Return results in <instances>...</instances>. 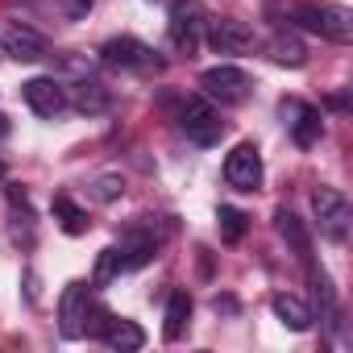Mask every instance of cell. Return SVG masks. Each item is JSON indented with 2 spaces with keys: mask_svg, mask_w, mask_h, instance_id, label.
I'll return each instance as SVG.
<instances>
[{
  "mask_svg": "<svg viewBox=\"0 0 353 353\" xmlns=\"http://www.w3.org/2000/svg\"><path fill=\"white\" fill-rule=\"evenodd\" d=\"M283 117H291L287 125H291V137L299 141V145H316L320 141V133H324V125H320V112L312 108V104H299V100H283V108H279Z\"/></svg>",
  "mask_w": 353,
  "mask_h": 353,
  "instance_id": "7c38bea8",
  "label": "cell"
},
{
  "mask_svg": "<svg viewBox=\"0 0 353 353\" xmlns=\"http://www.w3.org/2000/svg\"><path fill=\"white\" fill-rule=\"evenodd\" d=\"M204 42L212 50H221V54H241V50L254 46V30L245 21H237V17H212L204 26Z\"/></svg>",
  "mask_w": 353,
  "mask_h": 353,
  "instance_id": "9c48e42d",
  "label": "cell"
},
{
  "mask_svg": "<svg viewBox=\"0 0 353 353\" xmlns=\"http://www.w3.org/2000/svg\"><path fill=\"white\" fill-rule=\"evenodd\" d=\"M200 88H204L208 100H221V104H245L250 92H254V79H250L241 67L221 63V67H208V71L200 75Z\"/></svg>",
  "mask_w": 353,
  "mask_h": 353,
  "instance_id": "277c9868",
  "label": "cell"
},
{
  "mask_svg": "<svg viewBox=\"0 0 353 353\" xmlns=\"http://www.w3.org/2000/svg\"><path fill=\"white\" fill-rule=\"evenodd\" d=\"M270 307H274V316L291 328V332H307L312 328V307L299 299V295H287V291H279L274 299H270Z\"/></svg>",
  "mask_w": 353,
  "mask_h": 353,
  "instance_id": "4fadbf2b",
  "label": "cell"
},
{
  "mask_svg": "<svg viewBox=\"0 0 353 353\" xmlns=\"http://www.w3.org/2000/svg\"><path fill=\"white\" fill-rule=\"evenodd\" d=\"M0 46H5V59H17V63H38L50 54V42L26 26V21H5V30H0Z\"/></svg>",
  "mask_w": 353,
  "mask_h": 353,
  "instance_id": "ba28073f",
  "label": "cell"
},
{
  "mask_svg": "<svg viewBox=\"0 0 353 353\" xmlns=\"http://www.w3.org/2000/svg\"><path fill=\"white\" fill-rule=\"evenodd\" d=\"M5 133H9V121H5V117H0V137H5Z\"/></svg>",
  "mask_w": 353,
  "mask_h": 353,
  "instance_id": "484cf974",
  "label": "cell"
},
{
  "mask_svg": "<svg viewBox=\"0 0 353 353\" xmlns=\"http://www.w3.org/2000/svg\"><path fill=\"white\" fill-rule=\"evenodd\" d=\"M0 59H5V46H0Z\"/></svg>",
  "mask_w": 353,
  "mask_h": 353,
  "instance_id": "83f0119b",
  "label": "cell"
},
{
  "mask_svg": "<svg viewBox=\"0 0 353 353\" xmlns=\"http://www.w3.org/2000/svg\"><path fill=\"white\" fill-rule=\"evenodd\" d=\"M88 196H92L96 204H112V200H121V196H125V179H121L117 170H104V174H96V179H92Z\"/></svg>",
  "mask_w": 353,
  "mask_h": 353,
  "instance_id": "7402d4cb",
  "label": "cell"
},
{
  "mask_svg": "<svg viewBox=\"0 0 353 353\" xmlns=\"http://www.w3.org/2000/svg\"><path fill=\"white\" fill-rule=\"evenodd\" d=\"M88 307H92V299H88V287L83 283H67V291H63V303H59V328H63V336H83V324H88Z\"/></svg>",
  "mask_w": 353,
  "mask_h": 353,
  "instance_id": "8fae6325",
  "label": "cell"
},
{
  "mask_svg": "<svg viewBox=\"0 0 353 353\" xmlns=\"http://www.w3.org/2000/svg\"><path fill=\"white\" fill-rule=\"evenodd\" d=\"M241 237H245V212H237V208H221V241L237 245Z\"/></svg>",
  "mask_w": 353,
  "mask_h": 353,
  "instance_id": "cb8c5ba5",
  "label": "cell"
},
{
  "mask_svg": "<svg viewBox=\"0 0 353 353\" xmlns=\"http://www.w3.org/2000/svg\"><path fill=\"white\" fill-rule=\"evenodd\" d=\"M125 270V262H121V250L117 245H108V250H100V262H96V287H104V283H112L117 274Z\"/></svg>",
  "mask_w": 353,
  "mask_h": 353,
  "instance_id": "603a6c76",
  "label": "cell"
},
{
  "mask_svg": "<svg viewBox=\"0 0 353 353\" xmlns=\"http://www.w3.org/2000/svg\"><path fill=\"white\" fill-rule=\"evenodd\" d=\"M0 179H5V166H0Z\"/></svg>",
  "mask_w": 353,
  "mask_h": 353,
  "instance_id": "4316f807",
  "label": "cell"
},
{
  "mask_svg": "<svg viewBox=\"0 0 353 353\" xmlns=\"http://www.w3.org/2000/svg\"><path fill=\"white\" fill-rule=\"evenodd\" d=\"M21 96H26V104H30L38 117H59V112L67 108V92H63V83H59L54 75H34V79L21 88Z\"/></svg>",
  "mask_w": 353,
  "mask_h": 353,
  "instance_id": "30bf717a",
  "label": "cell"
},
{
  "mask_svg": "<svg viewBox=\"0 0 353 353\" xmlns=\"http://www.w3.org/2000/svg\"><path fill=\"white\" fill-rule=\"evenodd\" d=\"M274 229H279V237L307 262V254H312V241H307V229H303V221L295 216V212H287V208H279V216H274Z\"/></svg>",
  "mask_w": 353,
  "mask_h": 353,
  "instance_id": "ac0fdd59",
  "label": "cell"
},
{
  "mask_svg": "<svg viewBox=\"0 0 353 353\" xmlns=\"http://www.w3.org/2000/svg\"><path fill=\"white\" fill-rule=\"evenodd\" d=\"M179 129L196 141V145H216L225 133V121L216 112V104L208 96H188L179 104Z\"/></svg>",
  "mask_w": 353,
  "mask_h": 353,
  "instance_id": "3957f363",
  "label": "cell"
},
{
  "mask_svg": "<svg viewBox=\"0 0 353 353\" xmlns=\"http://www.w3.org/2000/svg\"><path fill=\"white\" fill-rule=\"evenodd\" d=\"M225 183L233 192H258L262 188V154L254 141L233 145V154L225 158Z\"/></svg>",
  "mask_w": 353,
  "mask_h": 353,
  "instance_id": "52a82bcc",
  "label": "cell"
},
{
  "mask_svg": "<svg viewBox=\"0 0 353 353\" xmlns=\"http://www.w3.org/2000/svg\"><path fill=\"white\" fill-rule=\"evenodd\" d=\"M312 287H316V299H320V320L328 324V328H336L341 324V307H336V291H332V279L320 270V266H312Z\"/></svg>",
  "mask_w": 353,
  "mask_h": 353,
  "instance_id": "ffe728a7",
  "label": "cell"
},
{
  "mask_svg": "<svg viewBox=\"0 0 353 353\" xmlns=\"http://www.w3.org/2000/svg\"><path fill=\"white\" fill-rule=\"evenodd\" d=\"M188 320H192V295H188V291H170V299H166V324H162V336H166V341H179V336H183V328H188Z\"/></svg>",
  "mask_w": 353,
  "mask_h": 353,
  "instance_id": "e0dca14e",
  "label": "cell"
},
{
  "mask_svg": "<svg viewBox=\"0 0 353 353\" xmlns=\"http://www.w3.org/2000/svg\"><path fill=\"white\" fill-rule=\"evenodd\" d=\"M92 5H96V0H54L59 17H67V21H83L92 13Z\"/></svg>",
  "mask_w": 353,
  "mask_h": 353,
  "instance_id": "d4e9b609",
  "label": "cell"
},
{
  "mask_svg": "<svg viewBox=\"0 0 353 353\" xmlns=\"http://www.w3.org/2000/svg\"><path fill=\"white\" fill-rule=\"evenodd\" d=\"M312 208H316L320 233H324L328 241H345V237H349L353 208H349L345 192H336V188H316V196H312Z\"/></svg>",
  "mask_w": 353,
  "mask_h": 353,
  "instance_id": "5b68a950",
  "label": "cell"
},
{
  "mask_svg": "<svg viewBox=\"0 0 353 353\" xmlns=\"http://www.w3.org/2000/svg\"><path fill=\"white\" fill-rule=\"evenodd\" d=\"M266 50H270V59H274L279 67H303V63H307V46H303L295 34H274Z\"/></svg>",
  "mask_w": 353,
  "mask_h": 353,
  "instance_id": "d6986e66",
  "label": "cell"
},
{
  "mask_svg": "<svg viewBox=\"0 0 353 353\" xmlns=\"http://www.w3.org/2000/svg\"><path fill=\"white\" fill-rule=\"evenodd\" d=\"M9 216H13V241L17 245H34V212H30V200L21 188H9Z\"/></svg>",
  "mask_w": 353,
  "mask_h": 353,
  "instance_id": "9a60e30c",
  "label": "cell"
},
{
  "mask_svg": "<svg viewBox=\"0 0 353 353\" xmlns=\"http://www.w3.org/2000/svg\"><path fill=\"white\" fill-rule=\"evenodd\" d=\"M54 216H59V225H63V233H71V237H79V233H88V212L71 200V196H54Z\"/></svg>",
  "mask_w": 353,
  "mask_h": 353,
  "instance_id": "44dd1931",
  "label": "cell"
},
{
  "mask_svg": "<svg viewBox=\"0 0 353 353\" xmlns=\"http://www.w3.org/2000/svg\"><path fill=\"white\" fill-rule=\"evenodd\" d=\"M108 88L100 83V79H79L75 83V92H71V104H75V112H83V117H100L104 108H108Z\"/></svg>",
  "mask_w": 353,
  "mask_h": 353,
  "instance_id": "5bb4252c",
  "label": "cell"
},
{
  "mask_svg": "<svg viewBox=\"0 0 353 353\" xmlns=\"http://www.w3.org/2000/svg\"><path fill=\"white\" fill-rule=\"evenodd\" d=\"M204 26H208V13H204L200 0H170L166 38H170V50L174 54L196 59V50L204 46Z\"/></svg>",
  "mask_w": 353,
  "mask_h": 353,
  "instance_id": "7a4b0ae2",
  "label": "cell"
},
{
  "mask_svg": "<svg viewBox=\"0 0 353 353\" xmlns=\"http://www.w3.org/2000/svg\"><path fill=\"white\" fill-rule=\"evenodd\" d=\"M100 336H104V345H108V349H121V353H133V349H141V345H145V332H141L133 320H117V316L104 324V332H100Z\"/></svg>",
  "mask_w": 353,
  "mask_h": 353,
  "instance_id": "2e32d148",
  "label": "cell"
},
{
  "mask_svg": "<svg viewBox=\"0 0 353 353\" xmlns=\"http://www.w3.org/2000/svg\"><path fill=\"white\" fill-rule=\"evenodd\" d=\"M279 9L295 26H303L307 34H320V38L341 42V46L353 42V13L345 5H328V0H287V5H283V0H279Z\"/></svg>",
  "mask_w": 353,
  "mask_h": 353,
  "instance_id": "6da1fadb",
  "label": "cell"
},
{
  "mask_svg": "<svg viewBox=\"0 0 353 353\" xmlns=\"http://www.w3.org/2000/svg\"><path fill=\"white\" fill-rule=\"evenodd\" d=\"M100 59H104L108 67L137 71V75H150V71L162 67V59H158L145 42H137V38H108V42L100 46Z\"/></svg>",
  "mask_w": 353,
  "mask_h": 353,
  "instance_id": "8992f818",
  "label": "cell"
}]
</instances>
